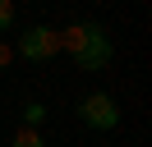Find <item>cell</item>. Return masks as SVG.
<instances>
[{"instance_id":"52a82bcc","label":"cell","mask_w":152,"mask_h":147,"mask_svg":"<svg viewBox=\"0 0 152 147\" xmlns=\"http://www.w3.org/2000/svg\"><path fill=\"white\" fill-rule=\"evenodd\" d=\"M14 60V51H10V46H5V41H0V69H5V64H10Z\"/></svg>"},{"instance_id":"8992f818","label":"cell","mask_w":152,"mask_h":147,"mask_svg":"<svg viewBox=\"0 0 152 147\" xmlns=\"http://www.w3.org/2000/svg\"><path fill=\"white\" fill-rule=\"evenodd\" d=\"M14 28V0H0V32Z\"/></svg>"},{"instance_id":"6da1fadb","label":"cell","mask_w":152,"mask_h":147,"mask_svg":"<svg viewBox=\"0 0 152 147\" xmlns=\"http://www.w3.org/2000/svg\"><path fill=\"white\" fill-rule=\"evenodd\" d=\"M60 51H69L74 55V64L83 74H97V69H106L111 64V37H106V28L102 23H69L65 32H60Z\"/></svg>"},{"instance_id":"7a4b0ae2","label":"cell","mask_w":152,"mask_h":147,"mask_svg":"<svg viewBox=\"0 0 152 147\" xmlns=\"http://www.w3.org/2000/svg\"><path fill=\"white\" fill-rule=\"evenodd\" d=\"M74 110H78V119H83L88 129H97V133H111V129L120 124V106H115L111 92H88Z\"/></svg>"},{"instance_id":"277c9868","label":"cell","mask_w":152,"mask_h":147,"mask_svg":"<svg viewBox=\"0 0 152 147\" xmlns=\"http://www.w3.org/2000/svg\"><path fill=\"white\" fill-rule=\"evenodd\" d=\"M19 119H23V129H42V124H46V106H42V101H23Z\"/></svg>"},{"instance_id":"5b68a950","label":"cell","mask_w":152,"mask_h":147,"mask_svg":"<svg viewBox=\"0 0 152 147\" xmlns=\"http://www.w3.org/2000/svg\"><path fill=\"white\" fill-rule=\"evenodd\" d=\"M14 147H46L42 129H14Z\"/></svg>"},{"instance_id":"3957f363","label":"cell","mask_w":152,"mask_h":147,"mask_svg":"<svg viewBox=\"0 0 152 147\" xmlns=\"http://www.w3.org/2000/svg\"><path fill=\"white\" fill-rule=\"evenodd\" d=\"M19 55L23 60H32V64H46V60H56L60 55V32L56 28H23L19 32Z\"/></svg>"}]
</instances>
